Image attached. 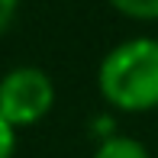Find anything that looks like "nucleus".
Segmentation results:
<instances>
[{
	"label": "nucleus",
	"instance_id": "f03ea898",
	"mask_svg": "<svg viewBox=\"0 0 158 158\" xmlns=\"http://www.w3.org/2000/svg\"><path fill=\"white\" fill-rule=\"evenodd\" d=\"M55 81L35 64H16L0 77V116L13 129H29L52 113Z\"/></svg>",
	"mask_w": 158,
	"mask_h": 158
},
{
	"label": "nucleus",
	"instance_id": "7ed1b4c3",
	"mask_svg": "<svg viewBox=\"0 0 158 158\" xmlns=\"http://www.w3.org/2000/svg\"><path fill=\"white\" fill-rule=\"evenodd\" d=\"M90 158H152V155H148V148L142 145L139 139L123 135V132H113V135H106V139L97 142V148H94Z\"/></svg>",
	"mask_w": 158,
	"mask_h": 158
},
{
	"label": "nucleus",
	"instance_id": "f257e3e1",
	"mask_svg": "<svg viewBox=\"0 0 158 158\" xmlns=\"http://www.w3.org/2000/svg\"><path fill=\"white\" fill-rule=\"evenodd\" d=\"M97 90L119 113L158 110V39L135 35L116 42L97 64Z\"/></svg>",
	"mask_w": 158,
	"mask_h": 158
},
{
	"label": "nucleus",
	"instance_id": "20e7f679",
	"mask_svg": "<svg viewBox=\"0 0 158 158\" xmlns=\"http://www.w3.org/2000/svg\"><path fill=\"white\" fill-rule=\"evenodd\" d=\"M116 13H123L129 19L139 23H155L158 19V0H106Z\"/></svg>",
	"mask_w": 158,
	"mask_h": 158
},
{
	"label": "nucleus",
	"instance_id": "39448f33",
	"mask_svg": "<svg viewBox=\"0 0 158 158\" xmlns=\"http://www.w3.org/2000/svg\"><path fill=\"white\" fill-rule=\"evenodd\" d=\"M16 155V129L0 116V158H13Z\"/></svg>",
	"mask_w": 158,
	"mask_h": 158
},
{
	"label": "nucleus",
	"instance_id": "423d86ee",
	"mask_svg": "<svg viewBox=\"0 0 158 158\" xmlns=\"http://www.w3.org/2000/svg\"><path fill=\"white\" fill-rule=\"evenodd\" d=\"M16 13H19V0H0V39H3L6 29L13 26Z\"/></svg>",
	"mask_w": 158,
	"mask_h": 158
}]
</instances>
